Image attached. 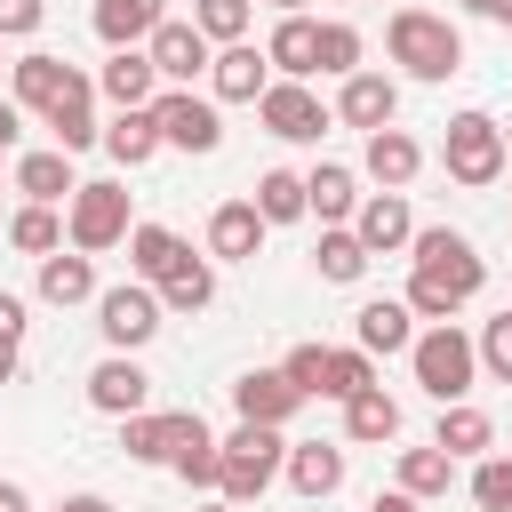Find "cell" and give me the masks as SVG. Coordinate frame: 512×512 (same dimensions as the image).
Here are the masks:
<instances>
[{
    "mask_svg": "<svg viewBox=\"0 0 512 512\" xmlns=\"http://www.w3.org/2000/svg\"><path fill=\"white\" fill-rule=\"evenodd\" d=\"M504 160H512V128H504Z\"/></svg>",
    "mask_w": 512,
    "mask_h": 512,
    "instance_id": "obj_55",
    "label": "cell"
},
{
    "mask_svg": "<svg viewBox=\"0 0 512 512\" xmlns=\"http://www.w3.org/2000/svg\"><path fill=\"white\" fill-rule=\"evenodd\" d=\"M408 368H416V384L448 408V400H464L472 392V376H480V352H472V336L456 328V320H432V328H416V344H408Z\"/></svg>",
    "mask_w": 512,
    "mask_h": 512,
    "instance_id": "obj_4",
    "label": "cell"
},
{
    "mask_svg": "<svg viewBox=\"0 0 512 512\" xmlns=\"http://www.w3.org/2000/svg\"><path fill=\"white\" fill-rule=\"evenodd\" d=\"M488 24H512V0H496V16H488Z\"/></svg>",
    "mask_w": 512,
    "mask_h": 512,
    "instance_id": "obj_53",
    "label": "cell"
},
{
    "mask_svg": "<svg viewBox=\"0 0 512 512\" xmlns=\"http://www.w3.org/2000/svg\"><path fill=\"white\" fill-rule=\"evenodd\" d=\"M472 352H480V368H488L496 384H512V304H504V312L480 328V344H472Z\"/></svg>",
    "mask_w": 512,
    "mask_h": 512,
    "instance_id": "obj_43",
    "label": "cell"
},
{
    "mask_svg": "<svg viewBox=\"0 0 512 512\" xmlns=\"http://www.w3.org/2000/svg\"><path fill=\"white\" fill-rule=\"evenodd\" d=\"M0 512H32V496H24L16 480H0Z\"/></svg>",
    "mask_w": 512,
    "mask_h": 512,
    "instance_id": "obj_49",
    "label": "cell"
},
{
    "mask_svg": "<svg viewBox=\"0 0 512 512\" xmlns=\"http://www.w3.org/2000/svg\"><path fill=\"white\" fill-rule=\"evenodd\" d=\"M432 448H448L456 464H464V456H488V448H496V424H488V408H472V400H448V408H440V424H432Z\"/></svg>",
    "mask_w": 512,
    "mask_h": 512,
    "instance_id": "obj_29",
    "label": "cell"
},
{
    "mask_svg": "<svg viewBox=\"0 0 512 512\" xmlns=\"http://www.w3.org/2000/svg\"><path fill=\"white\" fill-rule=\"evenodd\" d=\"M376 384V360L360 352V344H328V384H320V400H352V392H368Z\"/></svg>",
    "mask_w": 512,
    "mask_h": 512,
    "instance_id": "obj_38",
    "label": "cell"
},
{
    "mask_svg": "<svg viewBox=\"0 0 512 512\" xmlns=\"http://www.w3.org/2000/svg\"><path fill=\"white\" fill-rule=\"evenodd\" d=\"M392 432H400V400L384 384H368V392L344 400V440H392Z\"/></svg>",
    "mask_w": 512,
    "mask_h": 512,
    "instance_id": "obj_36",
    "label": "cell"
},
{
    "mask_svg": "<svg viewBox=\"0 0 512 512\" xmlns=\"http://www.w3.org/2000/svg\"><path fill=\"white\" fill-rule=\"evenodd\" d=\"M48 16V0H0V40H32Z\"/></svg>",
    "mask_w": 512,
    "mask_h": 512,
    "instance_id": "obj_45",
    "label": "cell"
},
{
    "mask_svg": "<svg viewBox=\"0 0 512 512\" xmlns=\"http://www.w3.org/2000/svg\"><path fill=\"white\" fill-rule=\"evenodd\" d=\"M184 488H216V432H192L184 448H176V464H168Z\"/></svg>",
    "mask_w": 512,
    "mask_h": 512,
    "instance_id": "obj_42",
    "label": "cell"
},
{
    "mask_svg": "<svg viewBox=\"0 0 512 512\" xmlns=\"http://www.w3.org/2000/svg\"><path fill=\"white\" fill-rule=\"evenodd\" d=\"M144 400H152V376L136 368V352H104L88 368V408L96 416H136Z\"/></svg>",
    "mask_w": 512,
    "mask_h": 512,
    "instance_id": "obj_14",
    "label": "cell"
},
{
    "mask_svg": "<svg viewBox=\"0 0 512 512\" xmlns=\"http://www.w3.org/2000/svg\"><path fill=\"white\" fill-rule=\"evenodd\" d=\"M392 488H408L416 504H432V496H448V488H456V456H448V448H432V440H424V448H400Z\"/></svg>",
    "mask_w": 512,
    "mask_h": 512,
    "instance_id": "obj_32",
    "label": "cell"
},
{
    "mask_svg": "<svg viewBox=\"0 0 512 512\" xmlns=\"http://www.w3.org/2000/svg\"><path fill=\"white\" fill-rule=\"evenodd\" d=\"M352 232H360V248H368V256H400V248L416 240L408 192H360V208H352Z\"/></svg>",
    "mask_w": 512,
    "mask_h": 512,
    "instance_id": "obj_13",
    "label": "cell"
},
{
    "mask_svg": "<svg viewBox=\"0 0 512 512\" xmlns=\"http://www.w3.org/2000/svg\"><path fill=\"white\" fill-rule=\"evenodd\" d=\"M256 216L264 224H304V176L296 168H264L256 176Z\"/></svg>",
    "mask_w": 512,
    "mask_h": 512,
    "instance_id": "obj_37",
    "label": "cell"
},
{
    "mask_svg": "<svg viewBox=\"0 0 512 512\" xmlns=\"http://www.w3.org/2000/svg\"><path fill=\"white\" fill-rule=\"evenodd\" d=\"M360 48H368V40H360V24H344V16H336V24H320V80L360 72Z\"/></svg>",
    "mask_w": 512,
    "mask_h": 512,
    "instance_id": "obj_39",
    "label": "cell"
},
{
    "mask_svg": "<svg viewBox=\"0 0 512 512\" xmlns=\"http://www.w3.org/2000/svg\"><path fill=\"white\" fill-rule=\"evenodd\" d=\"M280 480H288L304 504H320V496L344 488V448H336V440H296V448L280 456Z\"/></svg>",
    "mask_w": 512,
    "mask_h": 512,
    "instance_id": "obj_19",
    "label": "cell"
},
{
    "mask_svg": "<svg viewBox=\"0 0 512 512\" xmlns=\"http://www.w3.org/2000/svg\"><path fill=\"white\" fill-rule=\"evenodd\" d=\"M464 8H472V16H496V0H464Z\"/></svg>",
    "mask_w": 512,
    "mask_h": 512,
    "instance_id": "obj_52",
    "label": "cell"
},
{
    "mask_svg": "<svg viewBox=\"0 0 512 512\" xmlns=\"http://www.w3.org/2000/svg\"><path fill=\"white\" fill-rule=\"evenodd\" d=\"M472 504L480 512H512V456H472Z\"/></svg>",
    "mask_w": 512,
    "mask_h": 512,
    "instance_id": "obj_40",
    "label": "cell"
},
{
    "mask_svg": "<svg viewBox=\"0 0 512 512\" xmlns=\"http://www.w3.org/2000/svg\"><path fill=\"white\" fill-rule=\"evenodd\" d=\"M360 168H368V184H376V192H408V184H416V168H424V144H416L408 128H368Z\"/></svg>",
    "mask_w": 512,
    "mask_h": 512,
    "instance_id": "obj_17",
    "label": "cell"
},
{
    "mask_svg": "<svg viewBox=\"0 0 512 512\" xmlns=\"http://www.w3.org/2000/svg\"><path fill=\"white\" fill-rule=\"evenodd\" d=\"M144 56H152V72H160V88H192L200 72H208V32L192 24V16H160L152 24V40H144Z\"/></svg>",
    "mask_w": 512,
    "mask_h": 512,
    "instance_id": "obj_10",
    "label": "cell"
},
{
    "mask_svg": "<svg viewBox=\"0 0 512 512\" xmlns=\"http://www.w3.org/2000/svg\"><path fill=\"white\" fill-rule=\"evenodd\" d=\"M352 208H360V176H352L344 160L304 168V216H320V224H352Z\"/></svg>",
    "mask_w": 512,
    "mask_h": 512,
    "instance_id": "obj_25",
    "label": "cell"
},
{
    "mask_svg": "<svg viewBox=\"0 0 512 512\" xmlns=\"http://www.w3.org/2000/svg\"><path fill=\"white\" fill-rule=\"evenodd\" d=\"M272 8H280V16H288V8H304V0H272Z\"/></svg>",
    "mask_w": 512,
    "mask_h": 512,
    "instance_id": "obj_54",
    "label": "cell"
},
{
    "mask_svg": "<svg viewBox=\"0 0 512 512\" xmlns=\"http://www.w3.org/2000/svg\"><path fill=\"white\" fill-rule=\"evenodd\" d=\"M264 64H272L280 80H312V72H320V24H312L304 8H288V16L264 32Z\"/></svg>",
    "mask_w": 512,
    "mask_h": 512,
    "instance_id": "obj_16",
    "label": "cell"
},
{
    "mask_svg": "<svg viewBox=\"0 0 512 512\" xmlns=\"http://www.w3.org/2000/svg\"><path fill=\"white\" fill-rule=\"evenodd\" d=\"M0 64H8V56H0Z\"/></svg>",
    "mask_w": 512,
    "mask_h": 512,
    "instance_id": "obj_57",
    "label": "cell"
},
{
    "mask_svg": "<svg viewBox=\"0 0 512 512\" xmlns=\"http://www.w3.org/2000/svg\"><path fill=\"white\" fill-rule=\"evenodd\" d=\"M192 24L208 32V48H224V40H248V0H192Z\"/></svg>",
    "mask_w": 512,
    "mask_h": 512,
    "instance_id": "obj_41",
    "label": "cell"
},
{
    "mask_svg": "<svg viewBox=\"0 0 512 512\" xmlns=\"http://www.w3.org/2000/svg\"><path fill=\"white\" fill-rule=\"evenodd\" d=\"M440 168H448V184L488 192V184L512 168V160H504V120H488V112H456L448 136H440Z\"/></svg>",
    "mask_w": 512,
    "mask_h": 512,
    "instance_id": "obj_5",
    "label": "cell"
},
{
    "mask_svg": "<svg viewBox=\"0 0 512 512\" xmlns=\"http://www.w3.org/2000/svg\"><path fill=\"white\" fill-rule=\"evenodd\" d=\"M368 264H376V256L360 248V232H352V224H320V248H312V272H320L328 288H352V280H360Z\"/></svg>",
    "mask_w": 512,
    "mask_h": 512,
    "instance_id": "obj_30",
    "label": "cell"
},
{
    "mask_svg": "<svg viewBox=\"0 0 512 512\" xmlns=\"http://www.w3.org/2000/svg\"><path fill=\"white\" fill-rule=\"evenodd\" d=\"M40 120H48L56 152H88V144L104 136V128H96V80H88V72H72V88H64V96H56Z\"/></svg>",
    "mask_w": 512,
    "mask_h": 512,
    "instance_id": "obj_20",
    "label": "cell"
},
{
    "mask_svg": "<svg viewBox=\"0 0 512 512\" xmlns=\"http://www.w3.org/2000/svg\"><path fill=\"white\" fill-rule=\"evenodd\" d=\"M56 512H112V504H104V496H64Z\"/></svg>",
    "mask_w": 512,
    "mask_h": 512,
    "instance_id": "obj_50",
    "label": "cell"
},
{
    "mask_svg": "<svg viewBox=\"0 0 512 512\" xmlns=\"http://www.w3.org/2000/svg\"><path fill=\"white\" fill-rule=\"evenodd\" d=\"M8 248H16V256H56V248H64V216H56L48 200H24V208L8 216Z\"/></svg>",
    "mask_w": 512,
    "mask_h": 512,
    "instance_id": "obj_35",
    "label": "cell"
},
{
    "mask_svg": "<svg viewBox=\"0 0 512 512\" xmlns=\"http://www.w3.org/2000/svg\"><path fill=\"white\" fill-rule=\"evenodd\" d=\"M128 192L112 184V176H96V184H72V200H64V240L80 248V256H104V248H120L128 240Z\"/></svg>",
    "mask_w": 512,
    "mask_h": 512,
    "instance_id": "obj_6",
    "label": "cell"
},
{
    "mask_svg": "<svg viewBox=\"0 0 512 512\" xmlns=\"http://www.w3.org/2000/svg\"><path fill=\"white\" fill-rule=\"evenodd\" d=\"M200 512H232V504H200Z\"/></svg>",
    "mask_w": 512,
    "mask_h": 512,
    "instance_id": "obj_56",
    "label": "cell"
},
{
    "mask_svg": "<svg viewBox=\"0 0 512 512\" xmlns=\"http://www.w3.org/2000/svg\"><path fill=\"white\" fill-rule=\"evenodd\" d=\"M384 48H392V64H400L408 80H448V72H464V32H456L448 16H432V8H392Z\"/></svg>",
    "mask_w": 512,
    "mask_h": 512,
    "instance_id": "obj_2",
    "label": "cell"
},
{
    "mask_svg": "<svg viewBox=\"0 0 512 512\" xmlns=\"http://www.w3.org/2000/svg\"><path fill=\"white\" fill-rule=\"evenodd\" d=\"M24 328H32V320H24V296H8V288H0V336H8V344H24Z\"/></svg>",
    "mask_w": 512,
    "mask_h": 512,
    "instance_id": "obj_46",
    "label": "cell"
},
{
    "mask_svg": "<svg viewBox=\"0 0 512 512\" xmlns=\"http://www.w3.org/2000/svg\"><path fill=\"white\" fill-rule=\"evenodd\" d=\"M16 192H24V200H48V208L72 200V152H56V144H48V152H24V160H16Z\"/></svg>",
    "mask_w": 512,
    "mask_h": 512,
    "instance_id": "obj_33",
    "label": "cell"
},
{
    "mask_svg": "<svg viewBox=\"0 0 512 512\" xmlns=\"http://www.w3.org/2000/svg\"><path fill=\"white\" fill-rule=\"evenodd\" d=\"M176 256H184V240H176L168 224H128V272H136V280L160 288V280L176 272Z\"/></svg>",
    "mask_w": 512,
    "mask_h": 512,
    "instance_id": "obj_34",
    "label": "cell"
},
{
    "mask_svg": "<svg viewBox=\"0 0 512 512\" xmlns=\"http://www.w3.org/2000/svg\"><path fill=\"white\" fill-rule=\"evenodd\" d=\"M256 120H264L280 144H320V136L336 128V112L312 96V80H272V88L256 96Z\"/></svg>",
    "mask_w": 512,
    "mask_h": 512,
    "instance_id": "obj_8",
    "label": "cell"
},
{
    "mask_svg": "<svg viewBox=\"0 0 512 512\" xmlns=\"http://www.w3.org/2000/svg\"><path fill=\"white\" fill-rule=\"evenodd\" d=\"M160 288L152 280H120V288H96V336L112 344V352H144L152 336H160Z\"/></svg>",
    "mask_w": 512,
    "mask_h": 512,
    "instance_id": "obj_7",
    "label": "cell"
},
{
    "mask_svg": "<svg viewBox=\"0 0 512 512\" xmlns=\"http://www.w3.org/2000/svg\"><path fill=\"white\" fill-rule=\"evenodd\" d=\"M32 288H40V304H56V312L96 304V256H80V248L64 256V248H56V256H40V280H32Z\"/></svg>",
    "mask_w": 512,
    "mask_h": 512,
    "instance_id": "obj_26",
    "label": "cell"
},
{
    "mask_svg": "<svg viewBox=\"0 0 512 512\" xmlns=\"http://www.w3.org/2000/svg\"><path fill=\"white\" fill-rule=\"evenodd\" d=\"M160 16H168V0H96V16H88V24H96V40H104V48H144Z\"/></svg>",
    "mask_w": 512,
    "mask_h": 512,
    "instance_id": "obj_27",
    "label": "cell"
},
{
    "mask_svg": "<svg viewBox=\"0 0 512 512\" xmlns=\"http://www.w3.org/2000/svg\"><path fill=\"white\" fill-rule=\"evenodd\" d=\"M192 432H208V424H200L192 408H176V416H152V408L120 416V448H128L136 464H176V448H184Z\"/></svg>",
    "mask_w": 512,
    "mask_h": 512,
    "instance_id": "obj_11",
    "label": "cell"
},
{
    "mask_svg": "<svg viewBox=\"0 0 512 512\" xmlns=\"http://www.w3.org/2000/svg\"><path fill=\"white\" fill-rule=\"evenodd\" d=\"M480 288H488V264H480V248H472L464 232L432 224V232L408 240V296H400V304H408L416 320H456Z\"/></svg>",
    "mask_w": 512,
    "mask_h": 512,
    "instance_id": "obj_1",
    "label": "cell"
},
{
    "mask_svg": "<svg viewBox=\"0 0 512 512\" xmlns=\"http://www.w3.org/2000/svg\"><path fill=\"white\" fill-rule=\"evenodd\" d=\"M280 376H288L304 400H320V384H328V344H296V352L280 360Z\"/></svg>",
    "mask_w": 512,
    "mask_h": 512,
    "instance_id": "obj_44",
    "label": "cell"
},
{
    "mask_svg": "<svg viewBox=\"0 0 512 512\" xmlns=\"http://www.w3.org/2000/svg\"><path fill=\"white\" fill-rule=\"evenodd\" d=\"M368 512H424V504H416V496H408V488H392V496H376V504H368Z\"/></svg>",
    "mask_w": 512,
    "mask_h": 512,
    "instance_id": "obj_48",
    "label": "cell"
},
{
    "mask_svg": "<svg viewBox=\"0 0 512 512\" xmlns=\"http://www.w3.org/2000/svg\"><path fill=\"white\" fill-rule=\"evenodd\" d=\"M232 408H240V424H288V416L304 408V392H296L280 368H248V376L232 384Z\"/></svg>",
    "mask_w": 512,
    "mask_h": 512,
    "instance_id": "obj_21",
    "label": "cell"
},
{
    "mask_svg": "<svg viewBox=\"0 0 512 512\" xmlns=\"http://www.w3.org/2000/svg\"><path fill=\"white\" fill-rule=\"evenodd\" d=\"M0 384H16V344L0 336Z\"/></svg>",
    "mask_w": 512,
    "mask_h": 512,
    "instance_id": "obj_51",
    "label": "cell"
},
{
    "mask_svg": "<svg viewBox=\"0 0 512 512\" xmlns=\"http://www.w3.org/2000/svg\"><path fill=\"white\" fill-rule=\"evenodd\" d=\"M280 456H288L280 424H240V432H224V440H216V496H224L232 512L256 504V496L280 480Z\"/></svg>",
    "mask_w": 512,
    "mask_h": 512,
    "instance_id": "obj_3",
    "label": "cell"
},
{
    "mask_svg": "<svg viewBox=\"0 0 512 512\" xmlns=\"http://www.w3.org/2000/svg\"><path fill=\"white\" fill-rule=\"evenodd\" d=\"M344 128H392V112H400V80L392 72H344V88H336V104H328Z\"/></svg>",
    "mask_w": 512,
    "mask_h": 512,
    "instance_id": "obj_15",
    "label": "cell"
},
{
    "mask_svg": "<svg viewBox=\"0 0 512 512\" xmlns=\"http://www.w3.org/2000/svg\"><path fill=\"white\" fill-rule=\"evenodd\" d=\"M152 120H160V144H176V152H216V144H224V112H216V96L160 88V96H152Z\"/></svg>",
    "mask_w": 512,
    "mask_h": 512,
    "instance_id": "obj_9",
    "label": "cell"
},
{
    "mask_svg": "<svg viewBox=\"0 0 512 512\" xmlns=\"http://www.w3.org/2000/svg\"><path fill=\"white\" fill-rule=\"evenodd\" d=\"M96 96H104L112 112H128V104H152V96H160V72H152V56H144V48H112V64L96 72Z\"/></svg>",
    "mask_w": 512,
    "mask_h": 512,
    "instance_id": "obj_24",
    "label": "cell"
},
{
    "mask_svg": "<svg viewBox=\"0 0 512 512\" xmlns=\"http://www.w3.org/2000/svg\"><path fill=\"white\" fill-rule=\"evenodd\" d=\"M72 72H80V64H64V56L32 48V56H16V64H8V96H16L24 112H48V104L72 88Z\"/></svg>",
    "mask_w": 512,
    "mask_h": 512,
    "instance_id": "obj_22",
    "label": "cell"
},
{
    "mask_svg": "<svg viewBox=\"0 0 512 512\" xmlns=\"http://www.w3.org/2000/svg\"><path fill=\"white\" fill-rule=\"evenodd\" d=\"M16 136H24V104L0 96V152H16Z\"/></svg>",
    "mask_w": 512,
    "mask_h": 512,
    "instance_id": "obj_47",
    "label": "cell"
},
{
    "mask_svg": "<svg viewBox=\"0 0 512 512\" xmlns=\"http://www.w3.org/2000/svg\"><path fill=\"white\" fill-rule=\"evenodd\" d=\"M272 88V64H264V48H248V40H224L216 56H208V96L216 104H256Z\"/></svg>",
    "mask_w": 512,
    "mask_h": 512,
    "instance_id": "obj_12",
    "label": "cell"
},
{
    "mask_svg": "<svg viewBox=\"0 0 512 512\" xmlns=\"http://www.w3.org/2000/svg\"><path fill=\"white\" fill-rule=\"evenodd\" d=\"M120 168H144L152 152H160V120H152V104H128V112H112L104 120V136H96Z\"/></svg>",
    "mask_w": 512,
    "mask_h": 512,
    "instance_id": "obj_28",
    "label": "cell"
},
{
    "mask_svg": "<svg viewBox=\"0 0 512 512\" xmlns=\"http://www.w3.org/2000/svg\"><path fill=\"white\" fill-rule=\"evenodd\" d=\"M264 232H272V224L256 216V200H224V208L208 216V256H216V264H248V256L264 248Z\"/></svg>",
    "mask_w": 512,
    "mask_h": 512,
    "instance_id": "obj_23",
    "label": "cell"
},
{
    "mask_svg": "<svg viewBox=\"0 0 512 512\" xmlns=\"http://www.w3.org/2000/svg\"><path fill=\"white\" fill-rule=\"evenodd\" d=\"M216 304V256H176V272L160 280V312H208Z\"/></svg>",
    "mask_w": 512,
    "mask_h": 512,
    "instance_id": "obj_31",
    "label": "cell"
},
{
    "mask_svg": "<svg viewBox=\"0 0 512 512\" xmlns=\"http://www.w3.org/2000/svg\"><path fill=\"white\" fill-rule=\"evenodd\" d=\"M352 344H360L368 360H376V352L392 360V352H408V344H416V312H408L400 296H368V304L352 312Z\"/></svg>",
    "mask_w": 512,
    "mask_h": 512,
    "instance_id": "obj_18",
    "label": "cell"
}]
</instances>
